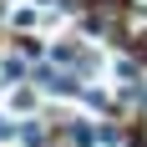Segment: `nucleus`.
<instances>
[{"label":"nucleus","instance_id":"nucleus-1","mask_svg":"<svg viewBox=\"0 0 147 147\" xmlns=\"http://www.w3.org/2000/svg\"><path fill=\"white\" fill-rule=\"evenodd\" d=\"M0 142H10V122H5V117H0Z\"/></svg>","mask_w":147,"mask_h":147}]
</instances>
